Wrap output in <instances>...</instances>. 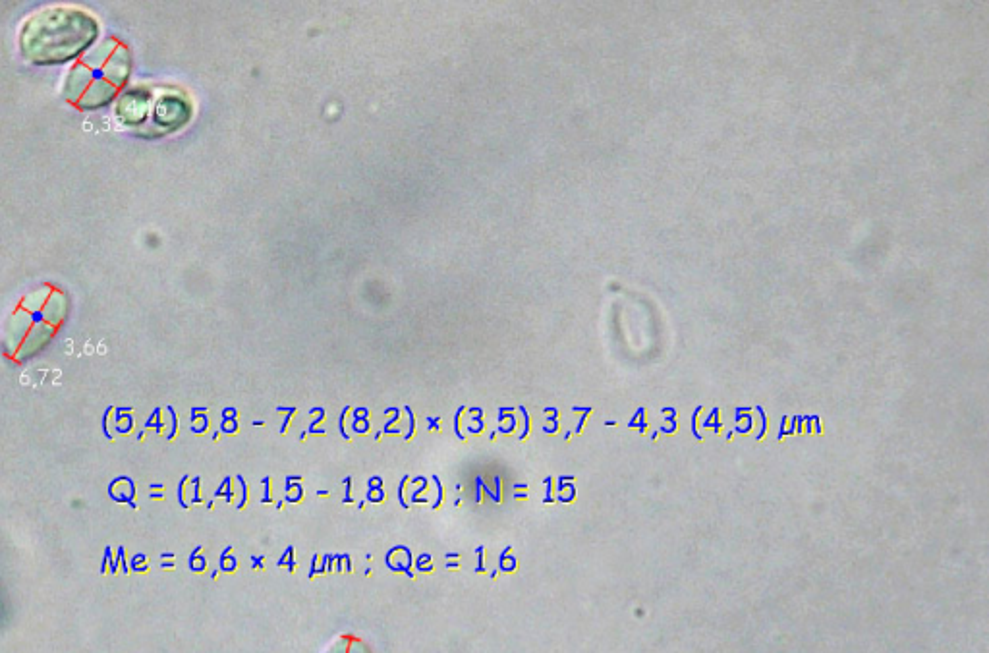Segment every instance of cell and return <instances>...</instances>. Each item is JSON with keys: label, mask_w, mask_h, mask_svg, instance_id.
<instances>
[{"label": "cell", "mask_w": 989, "mask_h": 653, "mask_svg": "<svg viewBox=\"0 0 989 653\" xmlns=\"http://www.w3.org/2000/svg\"><path fill=\"white\" fill-rule=\"evenodd\" d=\"M99 22L76 6H49L31 14L20 29V53L33 66H64L99 39Z\"/></svg>", "instance_id": "cell-1"}, {"label": "cell", "mask_w": 989, "mask_h": 653, "mask_svg": "<svg viewBox=\"0 0 989 653\" xmlns=\"http://www.w3.org/2000/svg\"><path fill=\"white\" fill-rule=\"evenodd\" d=\"M114 116L124 128H142L151 116L153 95L145 87H130L118 93L114 101Z\"/></svg>", "instance_id": "cell-2"}, {"label": "cell", "mask_w": 989, "mask_h": 653, "mask_svg": "<svg viewBox=\"0 0 989 653\" xmlns=\"http://www.w3.org/2000/svg\"><path fill=\"white\" fill-rule=\"evenodd\" d=\"M153 124L165 132H172L182 128L190 116L192 107L188 99H184L178 93H163L159 97H153V107H151Z\"/></svg>", "instance_id": "cell-3"}, {"label": "cell", "mask_w": 989, "mask_h": 653, "mask_svg": "<svg viewBox=\"0 0 989 653\" xmlns=\"http://www.w3.org/2000/svg\"><path fill=\"white\" fill-rule=\"evenodd\" d=\"M101 70H103V78L109 84H113L116 89L126 86L130 76H132V53H130V49L124 45H118L116 51Z\"/></svg>", "instance_id": "cell-4"}, {"label": "cell", "mask_w": 989, "mask_h": 653, "mask_svg": "<svg viewBox=\"0 0 989 653\" xmlns=\"http://www.w3.org/2000/svg\"><path fill=\"white\" fill-rule=\"evenodd\" d=\"M118 97V89L109 84L105 78H95L91 86L85 89L82 99L78 101V109L82 111H99L111 105Z\"/></svg>", "instance_id": "cell-5"}, {"label": "cell", "mask_w": 989, "mask_h": 653, "mask_svg": "<svg viewBox=\"0 0 989 653\" xmlns=\"http://www.w3.org/2000/svg\"><path fill=\"white\" fill-rule=\"evenodd\" d=\"M93 70H89L87 66H84L82 62L76 64L68 76H66V82H64V97L66 101L78 105V101L82 99V95L85 93V89L91 86L93 82Z\"/></svg>", "instance_id": "cell-6"}, {"label": "cell", "mask_w": 989, "mask_h": 653, "mask_svg": "<svg viewBox=\"0 0 989 653\" xmlns=\"http://www.w3.org/2000/svg\"><path fill=\"white\" fill-rule=\"evenodd\" d=\"M118 45H120V43H118L116 39H105V41H101V43H95V45H93V47L85 53L84 57H82V64L87 66L89 70L103 68V66L107 64V60H109L114 51H116V47H118Z\"/></svg>", "instance_id": "cell-7"}, {"label": "cell", "mask_w": 989, "mask_h": 653, "mask_svg": "<svg viewBox=\"0 0 989 653\" xmlns=\"http://www.w3.org/2000/svg\"><path fill=\"white\" fill-rule=\"evenodd\" d=\"M51 337H53V327H51V325H45V323L35 325V327L31 329L28 339L24 341V346H22V354H31V356H33V354H37V352H39V350H41V348L49 342Z\"/></svg>", "instance_id": "cell-8"}, {"label": "cell", "mask_w": 989, "mask_h": 653, "mask_svg": "<svg viewBox=\"0 0 989 653\" xmlns=\"http://www.w3.org/2000/svg\"><path fill=\"white\" fill-rule=\"evenodd\" d=\"M64 313H66V296L62 292H53L51 298H47L45 319L51 325H58L64 319Z\"/></svg>", "instance_id": "cell-9"}, {"label": "cell", "mask_w": 989, "mask_h": 653, "mask_svg": "<svg viewBox=\"0 0 989 653\" xmlns=\"http://www.w3.org/2000/svg\"><path fill=\"white\" fill-rule=\"evenodd\" d=\"M368 501H371V503H381V501H385V491H383V487L368 489Z\"/></svg>", "instance_id": "cell-10"}, {"label": "cell", "mask_w": 989, "mask_h": 653, "mask_svg": "<svg viewBox=\"0 0 989 653\" xmlns=\"http://www.w3.org/2000/svg\"><path fill=\"white\" fill-rule=\"evenodd\" d=\"M503 559H505V561H501V565H503V570H512V568H514V565H516V561H514V557H510V555H503Z\"/></svg>", "instance_id": "cell-11"}, {"label": "cell", "mask_w": 989, "mask_h": 653, "mask_svg": "<svg viewBox=\"0 0 989 653\" xmlns=\"http://www.w3.org/2000/svg\"><path fill=\"white\" fill-rule=\"evenodd\" d=\"M375 487H381V480H379V478H373V480L369 482L368 489H375Z\"/></svg>", "instance_id": "cell-12"}]
</instances>
